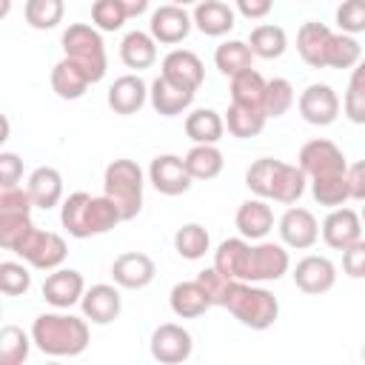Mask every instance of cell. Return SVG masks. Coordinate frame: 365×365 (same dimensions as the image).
<instances>
[{"label": "cell", "mask_w": 365, "mask_h": 365, "mask_svg": "<svg viewBox=\"0 0 365 365\" xmlns=\"http://www.w3.org/2000/svg\"><path fill=\"white\" fill-rule=\"evenodd\" d=\"M60 222L71 237L86 240V237L111 231L117 222H123V214L106 194L91 197L86 191H74L66 197V202L60 208Z\"/></svg>", "instance_id": "cell-1"}, {"label": "cell", "mask_w": 365, "mask_h": 365, "mask_svg": "<svg viewBox=\"0 0 365 365\" xmlns=\"http://www.w3.org/2000/svg\"><path fill=\"white\" fill-rule=\"evenodd\" d=\"M220 308L234 314L251 331H265L279 317L277 297L268 288H259V285L245 282V279H231L228 282V288H225V294L220 299Z\"/></svg>", "instance_id": "cell-2"}, {"label": "cell", "mask_w": 365, "mask_h": 365, "mask_svg": "<svg viewBox=\"0 0 365 365\" xmlns=\"http://www.w3.org/2000/svg\"><path fill=\"white\" fill-rule=\"evenodd\" d=\"M31 342L48 356H77L88 348V322L71 314H40L31 325Z\"/></svg>", "instance_id": "cell-3"}, {"label": "cell", "mask_w": 365, "mask_h": 365, "mask_svg": "<svg viewBox=\"0 0 365 365\" xmlns=\"http://www.w3.org/2000/svg\"><path fill=\"white\" fill-rule=\"evenodd\" d=\"M103 191L120 208L123 222L134 220L143 211V168L125 157L111 160L103 174Z\"/></svg>", "instance_id": "cell-4"}, {"label": "cell", "mask_w": 365, "mask_h": 365, "mask_svg": "<svg viewBox=\"0 0 365 365\" xmlns=\"http://www.w3.org/2000/svg\"><path fill=\"white\" fill-rule=\"evenodd\" d=\"M63 51L71 63H77L91 83H100L106 77L108 60H106V43L94 26L71 23L63 31Z\"/></svg>", "instance_id": "cell-5"}, {"label": "cell", "mask_w": 365, "mask_h": 365, "mask_svg": "<svg viewBox=\"0 0 365 365\" xmlns=\"http://www.w3.org/2000/svg\"><path fill=\"white\" fill-rule=\"evenodd\" d=\"M14 254H20L31 268L54 271V268H60L63 259H66V240H63L60 234H54V231L31 228Z\"/></svg>", "instance_id": "cell-6"}, {"label": "cell", "mask_w": 365, "mask_h": 365, "mask_svg": "<svg viewBox=\"0 0 365 365\" xmlns=\"http://www.w3.org/2000/svg\"><path fill=\"white\" fill-rule=\"evenodd\" d=\"M299 168L314 180V177H328V174H345L348 163H345V154L336 143L311 140L299 148Z\"/></svg>", "instance_id": "cell-7"}, {"label": "cell", "mask_w": 365, "mask_h": 365, "mask_svg": "<svg viewBox=\"0 0 365 365\" xmlns=\"http://www.w3.org/2000/svg\"><path fill=\"white\" fill-rule=\"evenodd\" d=\"M194 351V339L191 334L177 325V322H163L154 328L151 334V356L163 365H177V362H185Z\"/></svg>", "instance_id": "cell-8"}, {"label": "cell", "mask_w": 365, "mask_h": 365, "mask_svg": "<svg viewBox=\"0 0 365 365\" xmlns=\"http://www.w3.org/2000/svg\"><path fill=\"white\" fill-rule=\"evenodd\" d=\"M148 180H151V185H154L160 194H165V197H180V194H185V191L191 188V180H194V177L188 174L182 157H177V154H160V157H154L151 165H148Z\"/></svg>", "instance_id": "cell-9"}, {"label": "cell", "mask_w": 365, "mask_h": 365, "mask_svg": "<svg viewBox=\"0 0 365 365\" xmlns=\"http://www.w3.org/2000/svg\"><path fill=\"white\" fill-rule=\"evenodd\" d=\"M288 265H291V259H288L285 245H277V242L251 245L245 282H274L288 271Z\"/></svg>", "instance_id": "cell-10"}, {"label": "cell", "mask_w": 365, "mask_h": 365, "mask_svg": "<svg viewBox=\"0 0 365 365\" xmlns=\"http://www.w3.org/2000/svg\"><path fill=\"white\" fill-rule=\"evenodd\" d=\"M297 106H299L302 120L311 123V125H331L339 117V97L325 83H311L299 94V103Z\"/></svg>", "instance_id": "cell-11"}, {"label": "cell", "mask_w": 365, "mask_h": 365, "mask_svg": "<svg viewBox=\"0 0 365 365\" xmlns=\"http://www.w3.org/2000/svg\"><path fill=\"white\" fill-rule=\"evenodd\" d=\"M191 26H194V20H191V14L185 11V6L168 3V6L154 9L151 23H148V31H151V37H154L157 43L174 46V43H182V40L188 37Z\"/></svg>", "instance_id": "cell-12"}, {"label": "cell", "mask_w": 365, "mask_h": 365, "mask_svg": "<svg viewBox=\"0 0 365 365\" xmlns=\"http://www.w3.org/2000/svg\"><path fill=\"white\" fill-rule=\"evenodd\" d=\"M279 240L288 248L305 251L319 240V222L308 208H288L279 217Z\"/></svg>", "instance_id": "cell-13"}, {"label": "cell", "mask_w": 365, "mask_h": 365, "mask_svg": "<svg viewBox=\"0 0 365 365\" xmlns=\"http://www.w3.org/2000/svg\"><path fill=\"white\" fill-rule=\"evenodd\" d=\"M322 240L328 248L334 251H345L348 245H354L356 240H362V217L351 208H331V214L322 222Z\"/></svg>", "instance_id": "cell-14"}, {"label": "cell", "mask_w": 365, "mask_h": 365, "mask_svg": "<svg viewBox=\"0 0 365 365\" xmlns=\"http://www.w3.org/2000/svg\"><path fill=\"white\" fill-rule=\"evenodd\" d=\"M160 74H163L165 80L182 86V88L197 91V88L202 86V80H205V66H202V60H200L194 51H188V48H174V51H168V54L163 57Z\"/></svg>", "instance_id": "cell-15"}, {"label": "cell", "mask_w": 365, "mask_h": 365, "mask_svg": "<svg viewBox=\"0 0 365 365\" xmlns=\"http://www.w3.org/2000/svg\"><path fill=\"white\" fill-rule=\"evenodd\" d=\"M294 285L302 291V294H325V291H331L334 288V282H336V268H334V262L328 259V257H302L299 262H297V268H294Z\"/></svg>", "instance_id": "cell-16"}, {"label": "cell", "mask_w": 365, "mask_h": 365, "mask_svg": "<svg viewBox=\"0 0 365 365\" xmlns=\"http://www.w3.org/2000/svg\"><path fill=\"white\" fill-rule=\"evenodd\" d=\"M86 294L83 274L74 268H54L43 282V297L51 308H71Z\"/></svg>", "instance_id": "cell-17"}, {"label": "cell", "mask_w": 365, "mask_h": 365, "mask_svg": "<svg viewBox=\"0 0 365 365\" xmlns=\"http://www.w3.org/2000/svg\"><path fill=\"white\" fill-rule=\"evenodd\" d=\"M157 268H154V259L148 254H140V251H128V254H120L111 265V277L120 288H128V291H140L145 285H151Z\"/></svg>", "instance_id": "cell-18"}, {"label": "cell", "mask_w": 365, "mask_h": 365, "mask_svg": "<svg viewBox=\"0 0 365 365\" xmlns=\"http://www.w3.org/2000/svg\"><path fill=\"white\" fill-rule=\"evenodd\" d=\"M80 305H83V317L91 319L94 325H108V322H114V319L120 317V308H123L120 291H117L114 285H106V282L91 285V288L83 294Z\"/></svg>", "instance_id": "cell-19"}, {"label": "cell", "mask_w": 365, "mask_h": 365, "mask_svg": "<svg viewBox=\"0 0 365 365\" xmlns=\"http://www.w3.org/2000/svg\"><path fill=\"white\" fill-rule=\"evenodd\" d=\"M331 29L325 23H302L297 31V51L305 66L311 68H328V43H331Z\"/></svg>", "instance_id": "cell-20"}, {"label": "cell", "mask_w": 365, "mask_h": 365, "mask_svg": "<svg viewBox=\"0 0 365 365\" xmlns=\"http://www.w3.org/2000/svg\"><path fill=\"white\" fill-rule=\"evenodd\" d=\"M148 100V86L140 74H123L108 88V106L114 114H137Z\"/></svg>", "instance_id": "cell-21"}, {"label": "cell", "mask_w": 365, "mask_h": 365, "mask_svg": "<svg viewBox=\"0 0 365 365\" xmlns=\"http://www.w3.org/2000/svg\"><path fill=\"white\" fill-rule=\"evenodd\" d=\"M194 94H197V91L177 86V83L165 80L163 74H160V77L151 83V88H148L151 108H154L157 114H163V117H177V114H182V111L194 103Z\"/></svg>", "instance_id": "cell-22"}, {"label": "cell", "mask_w": 365, "mask_h": 365, "mask_svg": "<svg viewBox=\"0 0 365 365\" xmlns=\"http://www.w3.org/2000/svg\"><path fill=\"white\" fill-rule=\"evenodd\" d=\"M234 222H237V228H240V234H242L245 240H265L268 231L274 228V211H271V205H268L262 197L245 200V202L237 208Z\"/></svg>", "instance_id": "cell-23"}, {"label": "cell", "mask_w": 365, "mask_h": 365, "mask_svg": "<svg viewBox=\"0 0 365 365\" xmlns=\"http://www.w3.org/2000/svg\"><path fill=\"white\" fill-rule=\"evenodd\" d=\"M191 20L205 37H222L234 29V9L222 0H200Z\"/></svg>", "instance_id": "cell-24"}, {"label": "cell", "mask_w": 365, "mask_h": 365, "mask_svg": "<svg viewBox=\"0 0 365 365\" xmlns=\"http://www.w3.org/2000/svg\"><path fill=\"white\" fill-rule=\"evenodd\" d=\"M168 302H171V311H174L180 319H197V317H202V314L211 308V297H208V291H205L197 279H191V282H177V285L171 288Z\"/></svg>", "instance_id": "cell-25"}, {"label": "cell", "mask_w": 365, "mask_h": 365, "mask_svg": "<svg viewBox=\"0 0 365 365\" xmlns=\"http://www.w3.org/2000/svg\"><path fill=\"white\" fill-rule=\"evenodd\" d=\"M26 188H29V197H31L34 208L48 211V208H54V205L60 202V197H63V177H60L57 168L40 165V168L31 171Z\"/></svg>", "instance_id": "cell-26"}, {"label": "cell", "mask_w": 365, "mask_h": 365, "mask_svg": "<svg viewBox=\"0 0 365 365\" xmlns=\"http://www.w3.org/2000/svg\"><path fill=\"white\" fill-rule=\"evenodd\" d=\"M248 257H251V245L245 242V237H231L222 240L220 248L214 251V268L231 279H245Z\"/></svg>", "instance_id": "cell-27"}, {"label": "cell", "mask_w": 365, "mask_h": 365, "mask_svg": "<svg viewBox=\"0 0 365 365\" xmlns=\"http://www.w3.org/2000/svg\"><path fill=\"white\" fill-rule=\"evenodd\" d=\"M305 182H308V174L299 165H288V163L279 160L277 171H274V185H271V197L268 200L291 205L305 194Z\"/></svg>", "instance_id": "cell-28"}, {"label": "cell", "mask_w": 365, "mask_h": 365, "mask_svg": "<svg viewBox=\"0 0 365 365\" xmlns=\"http://www.w3.org/2000/svg\"><path fill=\"white\" fill-rule=\"evenodd\" d=\"M88 86H91V80L86 77V71H83L77 63H71L68 57H63V60L51 68V88H54V94L63 97V100H80Z\"/></svg>", "instance_id": "cell-29"}, {"label": "cell", "mask_w": 365, "mask_h": 365, "mask_svg": "<svg viewBox=\"0 0 365 365\" xmlns=\"http://www.w3.org/2000/svg\"><path fill=\"white\" fill-rule=\"evenodd\" d=\"M120 57L128 68L143 71V68L154 66V60H157V40L151 37V31L148 34L145 31H128L120 43Z\"/></svg>", "instance_id": "cell-30"}, {"label": "cell", "mask_w": 365, "mask_h": 365, "mask_svg": "<svg viewBox=\"0 0 365 365\" xmlns=\"http://www.w3.org/2000/svg\"><path fill=\"white\" fill-rule=\"evenodd\" d=\"M214 63L225 77H237L248 68H254V51L242 40H225L214 51Z\"/></svg>", "instance_id": "cell-31"}, {"label": "cell", "mask_w": 365, "mask_h": 365, "mask_svg": "<svg viewBox=\"0 0 365 365\" xmlns=\"http://www.w3.org/2000/svg\"><path fill=\"white\" fill-rule=\"evenodd\" d=\"M222 131H225V120L214 108H197V111H191L185 117V134L194 143H211V145H217L222 140Z\"/></svg>", "instance_id": "cell-32"}, {"label": "cell", "mask_w": 365, "mask_h": 365, "mask_svg": "<svg viewBox=\"0 0 365 365\" xmlns=\"http://www.w3.org/2000/svg\"><path fill=\"white\" fill-rule=\"evenodd\" d=\"M265 86H268V80H265L257 68L242 71V74L231 77V103L248 106V108H262Z\"/></svg>", "instance_id": "cell-33"}, {"label": "cell", "mask_w": 365, "mask_h": 365, "mask_svg": "<svg viewBox=\"0 0 365 365\" xmlns=\"http://www.w3.org/2000/svg\"><path fill=\"white\" fill-rule=\"evenodd\" d=\"M182 160L194 180H214L222 171V151L211 143H197Z\"/></svg>", "instance_id": "cell-34"}, {"label": "cell", "mask_w": 365, "mask_h": 365, "mask_svg": "<svg viewBox=\"0 0 365 365\" xmlns=\"http://www.w3.org/2000/svg\"><path fill=\"white\" fill-rule=\"evenodd\" d=\"M254 57H262V60H277L285 54L288 48V37H285V29L274 26V23H262L251 31V40H248Z\"/></svg>", "instance_id": "cell-35"}, {"label": "cell", "mask_w": 365, "mask_h": 365, "mask_svg": "<svg viewBox=\"0 0 365 365\" xmlns=\"http://www.w3.org/2000/svg\"><path fill=\"white\" fill-rule=\"evenodd\" d=\"M265 111L262 108H248V106H237L231 103L228 111H225V125L234 137L240 140H248V137H257L262 128H265Z\"/></svg>", "instance_id": "cell-36"}, {"label": "cell", "mask_w": 365, "mask_h": 365, "mask_svg": "<svg viewBox=\"0 0 365 365\" xmlns=\"http://www.w3.org/2000/svg\"><path fill=\"white\" fill-rule=\"evenodd\" d=\"M311 194L319 205L325 208H339L345 200H351L348 191V177L345 174H328V177H314L311 180Z\"/></svg>", "instance_id": "cell-37"}, {"label": "cell", "mask_w": 365, "mask_h": 365, "mask_svg": "<svg viewBox=\"0 0 365 365\" xmlns=\"http://www.w3.org/2000/svg\"><path fill=\"white\" fill-rule=\"evenodd\" d=\"M208 245H211V237H208V231L200 222H185L174 234V248H177V254L182 259H200V257H205Z\"/></svg>", "instance_id": "cell-38"}, {"label": "cell", "mask_w": 365, "mask_h": 365, "mask_svg": "<svg viewBox=\"0 0 365 365\" xmlns=\"http://www.w3.org/2000/svg\"><path fill=\"white\" fill-rule=\"evenodd\" d=\"M63 0H26L23 6V17L31 29L37 31H46V29H54L60 20H63Z\"/></svg>", "instance_id": "cell-39"}, {"label": "cell", "mask_w": 365, "mask_h": 365, "mask_svg": "<svg viewBox=\"0 0 365 365\" xmlns=\"http://www.w3.org/2000/svg\"><path fill=\"white\" fill-rule=\"evenodd\" d=\"M362 60V48L354 40V34L334 31L328 43V68H354Z\"/></svg>", "instance_id": "cell-40"}, {"label": "cell", "mask_w": 365, "mask_h": 365, "mask_svg": "<svg viewBox=\"0 0 365 365\" xmlns=\"http://www.w3.org/2000/svg\"><path fill=\"white\" fill-rule=\"evenodd\" d=\"M34 228L31 214H11V211H0V245L6 251H17L20 242L26 240V234Z\"/></svg>", "instance_id": "cell-41"}, {"label": "cell", "mask_w": 365, "mask_h": 365, "mask_svg": "<svg viewBox=\"0 0 365 365\" xmlns=\"http://www.w3.org/2000/svg\"><path fill=\"white\" fill-rule=\"evenodd\" d=\"M29 348H31V342L23 328L3 325V331H0V362L3 365H20L29 356Z\"/></svg>", "instance_id": "cell-42"}, {"label": "cell", "mask_w": 365, "mask_h": 365, "mask_svg": "<svg viewBox=\"0 0 365 365\" xmlns=\"http://www.w3.org/2000/svg\"><path fill=\"white\" fill-rule=\"evenodd\" d=\"M291 106H294V86H291L285 77L268 80V86H265V100H262L265 117H282Z\"/></svg>", "instance_id": "cell-43"}, {"label": "cell", "mask_w": 365, "mask_h": 365, "mask_svg": "<svg viewBox=\"0 0 365 365\" xmlns=\"http://www.w3.org/2000/svg\"><path fill=\"white\" fill-rule=\"evenodd\" d=\"M277 163H279V160H274V157H259L257 163L248 165V171H245V185H248L251 194H257V197H262V200L271 197Z\"/></svg>", "instance_id": "cell-44"}, {"label": "cell", "mask_w": 365, "mask_h": 365, "mask_svg": "<svg viewBox=\"0 0 365 365\" xmlns=\"http://www.w3.org/2000/svg\"><path fill=\"white\" fill-rule=\"evenodd\" d=\"M29 288H31V274L26 271L23 262H11V259L0 262V291L6 297H20Z\"/></svg>", "instance_id": "cell-45"}, {"label": "cell", "mask_w": 365, "mask_h": 365, "mask_svg": "<svg viewBox=\"0 0 365 365\" xmlns=\"http://www.w3.org/2000/svg\"><path fill=\"white\" fill-rule=\"evenodd\" d=\"M91 20H94V26H97L100 31H117V29L128 20V14H125V9L120 6V0H94V6H91Z\"/></svg>", "instance_id": "cell-46"}, {"label": "cell", "mask_w": 365, "mask_h": 365, "mask_svg": "<svg viewBox=\"0 0 365 365\" xmlns=\"http://www.w3.org/2000/svg\"><path fill=\"white\" fill-rule=\"evenodd\" d=\"M336 26L345 34L365 31V0H342L336 6Z\"/></svg>", "instance_id": "cell-47"}, {"label": "cell", "mask_w": 365, "mask_h": 365, "mask_svg": "<svg viewBox=\"0 0 365 365\" xmlns=\"http://www.w3.org/2000/svg\"><path fill=\"white\" fill-rule=\"evenodd\" d=\"M34 202L29 197V188L11 185V188H0V211H11V214H31Z\"/></svg>", "instance_id": "cell-48"}, {"label": "cell", "mask_w": 365, "mask_h": 365, "mask_svg": "<svg viewBox=\"0 0 365 365\" xmlns=\"http://www.w3.org/2000/svg\"><path fill=\"white\" fill-rule=\"evenodd\" d=\"M197 282H200V285L208 291L211 305H220V299H222V294H225V288H228L231 277L220 274V271L211 265V268H205V271H200V274H197Z\"/></svg>", "instance_id": "cell-49"}, {"label": "cell", "mask_w": 365, "mask_h": 365, "mask_svg": "<svg viewBox=\"0 0 365 365\" xmlns=\"http://www.w3.org/2000/svg\"><path fill=\"white\" fill-rule=\"evenodd\" d=\"M342 268H345V274L354 277V279L365 277V240H356L354 245H348V248L342 251Z\"/></svg>", "instance_id": "cell-50"}, {"label": "cell", "mask_w": 365, "mask_h": 365, "mask_svg": "<svg viewBox=\"0 0 365 365\" xmlns=\"http://www.w3.org/2000/svg\"><path fill=\"white\" fill-rule=\"evenodd\" d=\"M23 177V160L11 151H3L0 154V188H11L17 185Z\"/></svg>", "instance_id": "cell-51"}, {"label": "cell", "mask_w": 365, "mask_h": 365, "mask_svg": "<svg viewBox=\"0 0 365 365\" xmlns=\"http://www.w3.org/2000/svg\"><path fill=\"white\" fill-rule=\"evenodd\" d=\"M342 111H345V117H348L351 123L365 125V91H356V88L348 86L345 100H342Z\"/></svg>", "instance_id": "cell-52"}, {"label": "cell", "mask_w": 365, "mask_h": 365, "mask_svg": "<svg viewBox=\"0 0 365 365\" xmlns=\"http://www.w3.org/2000/svg\"><path fill=\"white\" fill-rule=\"evenodd\" d=\"M345 177H348V191H351V200H362V202H365V160H359V163L348 165Z\"/></svg>", "instance_id": "cell-53"}, {"label": "cell", "mask_w": 365, "mask_h": 365, "mask_svg": "<svg viewBox=\"0 0 365 365\" xmlns=\"http://www.w3.org/2000/svg\"><path fill=\"white\" fill-rule=\"evenodd\" d=\"M240 14L248 17V20H262L271 9H274V0H234Z\"/></svg>", "instance_id": "cell-54"}, {"label": "cell", "mask_w": 365, "mask_h": 365, "mask_svg": "<svg viewBox=\"0 0 365 365\" xmlns=\"http://www.w3.org/2000/svg\"><path fill=\"white\" fill-rule=\"evenodd\" d=\"M351 88H356V91H365V60H359L356 66H354V71H351V83H348Z\"/></svg>", "instance_id": "cell-55"}, {"label": "cell", "mask_w": 365, "mask_h": 365, "mask_svg": "<svg viewBox=\"0 0 365 365\" xmlns=\"http://www.w3.org/2000/svg\"><path fill=\"white\" fill-rule=\"evenodd\" d=\"M120 6L125 9L128 17H140L148 9V0H120Z\"/></svg>", "instance_id": "cell-56"}, {"label": "cell", "mask_w": 365, "mask_h": 365, "mask_svg": "<svg viewBox=\"0 0 365 365\" xmlns=\"http://www.w3.org/2000/svg\"><path fill=\"white\" fill-rule=\"evenodd\" d=\"M174 6H191V3H200V0H171Z\"/></svg>", "instance_id": "cell-57"}, {"label": "cell", "mask_w": 365, "mask_h": 365, "mask_svg": "<svg viewBox=\"0 0 365 365\" xmlns=\"http://www.w3.org/2000/svg\"><path fill=\"white\" fill-rule=\"evenodd\" d=\"M359 217H362V225H365V205H362V214Z\"/></svg>", "instance_id": "cell-58"}, {"label": "cell", "mask_w": 365, "mask_h": 365, "mask_svg": "<svg viewBox=\"0 0 365 365\" xmlns=\"http://www.w3.org/2000/svg\"><path fill=\"white\" fill-rule=\"evenodd\" d=\"M362 359H365V345H362Z\"/></svg>", "instance_id": "cell-59"}]
</instances>
